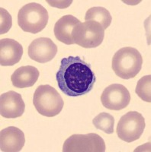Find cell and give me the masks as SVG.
Returning <instances> with one entry per match:
<instances>
[{
	"mask_svg": "<svg viewBox=\"0 0 151 152\" xmlns=\"http://www.w3.org/2000/svg\"><path fill=\"white\" fill-rule=\"evenodd\" d=\"M56 78L61 91L70 97H78L89 93L96 81L90 64L80 56L63 58Z\"/></svg>",
	"mask_w": 151,
	"mask_h": 152,
	"instance_id": "obj_1",
	"label": "cell"
},
{
	"mask_svg": "<svg viewBox=\"0 0 151 152\" xmlns=\"http://www.w3.org/2000/svg\"><path fill=\"white\" fill-rule=\"evenodd\" d=\"M143 58L137 49L127 47L117 51L112 58L113 71L123 79L134 78L141 70Z\"/></svg>",
	"mask_w": 151,
	"mask_h": 152,
	"instance_id": "obj_2",
	"label": "cell"
},
{
	"mask_svg": "<svg viewBox=\"0 0 151 152\" xmlns=\"http://www.w3.org/2000/svg\"><path fill=\"white\" fill-rule=\"evenodd\" d=\"M37 111L47 117H53L62 111L64 102L55 88L49 85H40L37 88L33 98Z\"/></svg>",
	"mask_w": 151,
	"mask_h": 152,
	"instance_id": "obj_3",
	"label": "cell"
},
{
	"mask_svg": "<svg viewBox=\"0 0 151 152\" xmlns=\"http://www.w3.org/2000/svg\"><path fill=\"white\" fill-rule=\"evenodd\" d=\"M48 12L36 2L24 5L18 14V24L25 32L38 34L43 31L48 22Z\"/></svg>",
	"mask_w": 151,
	"mask_h": 152,
	"instance_id": "obj_4",
	"label": "cell"
},
{
	"mask_svg": "<svg viewBox=\"0 0 151 152\" xmlns=\"http://www.w3.org/2000/svg\"><path fill=\"white\" fill-rule=\"evenodd\" d=\"M105 29L96 21L79 23L72 32V37L75 43L83 48H96L102 43Z\"/></svg>",
	"mask_w": 151,
	"mask_h": 152,
	"instance_id": "obj_5",
	"label": "cell"
},
{
	"mask_svg": "<svg viewBox=\"0 0 151 152\" xmlns=\"http://www.w3.org/2000/svg\"><path fill=\"white\" fill-rule=\"evenodd\" d=\"M145 126V119L140 113L130 111L118 122L117 135L120 139L130 143L141 138Z\"/></svg>",
	"mask_w": 151,
	"mask_h": 152,
	"instance_id": "obj_6",
	"label": "cell"
},
{
	"mask_svg": "<svg viewBox=\"0 0 151 152\" xmlns=\"http://www.w3.org/2000/svg\"><path fill=\"white\" fill-rule=\"evenodd\" d=\"M63 152H104L105 144L102 137L96 133L73 135L65 141Z\"/></svg>",
	"mask_w": 151,
	"mask_h": 152,
	"instance_id": "obj_7",
	"label": "cell"
},
{
	"mask_svg": "<svg viewBox=\"0 0 151 152\" xmlns=\"http://www.w3.org/2000/svg\"><path fill=\"white\" fill-rule=\"evenodd\" d=\"M101 101L107 109L121 110L130 104V92L124 85L113 84L103 91L101 96Z\"/></svg>",
	"mask_w": 151,
	"mask_h": 152,
	"instance_id": "obj_8",
	"label": "cell"
},
{
	"mask_svg": "<svg viewBox=\"0 0 151 152\" xmlns=\"http://www.w3.org/2000/svg\"><path fill=\"white\" fill-rule=\"evenodd\" d=\"M57 53V46L47 37H39L31 42L28 47V56L31 59L45 63L54 59Z\"/></svg>",
	"mask_w": 151,
	"mask_h": 152,
	"instance_id": "obj_9",
	"label": "cell"
},
{
	"mask_svg": "<svg viewBox=\"0 0 151 152\" xmlns=\"http://www.w3.org/2000/svg\"><path fill=\"white\" fill-rule=\"evenodd\" d=\"M25 110V104L21 95L10 91L1 94L0 97V114L8 119L20 117Z\"/></svg>",
	"mask_w": 151,
	"mask_h": 152,
	"instance_id": "obj_10",
	"label": "cell"
},
{
	"mask_svg": "<svg viewBox=\"0 0 151 152\" xmlns=\"http://www.w3.org/2000/svg\"><path fill=\"white\" fill-rule=\"evenodd\" d=\"M25 143L24 134L20 129L10 126L0 132V149L2 152H18Z\"/></svg>",
	"mask_w": 151,
	"mask_h": 152,
	"instance_id": "obj_11",
	"label": "cell"
},
{
	"mask_svg": "<svg viewBox=\"0 0 151 152\" xmlns=\"http://www.w3.org/2000/svg\"><path fill=\"white\" fill-rule=\"evenodd\" d=\"M23 47L18 41L12 39L0 40V64L2 66H12L21 60Z\"/></svg>",
	"mask_w": 151,
	"mask_h": 152,
	"instance_id": "obj_12",
	"label": "cell"
},
{
	"mask_svg": "<svg viewBox=\"0 0 151 152\" xmlns=\"http://www.w3.org/2000/svg\"><path fill=\"white\" fill-rule=\"evenodd\" d=\"M80 23V20L71 15L63 16L58 20L54 26L55 37L59 41L65 43L66 45L74 44L72 37V32L75 27Z\"/></svg>",
	"mask_w": 151,
	"mask_h": 152,
	"instance_id": "obj_13",
	"label": "cell"
},
{
	"mask_svg": "<svg viewBox=\"0 0 151 152\" xmlns=\"http://www.w3.org/2000/svg\"><path fill=\"white\" fill-rule=\"evenodd\" d=\"M40 73L38 69L31 66H21L17 69L11 76L13 86L17 88L32 87L37 82Z\"/></svg>",
	"mask_w": 151,
	"mask_h": 152,
	"instance_id": "obj_14",
	"label": "cell"
},
{
	"mask_svg": "<svg viewBox=\"0 0 151 152\" xmlns=\"http://www.w3.org/2000/svg\"><path fill=\"white\" fill-rule=\"evenodd\" d=\"M85 21H96L99 23L105 30L111 24L112 18L110 12L103 7H93L89 9L85 13Z\"/></svg>",
	"mask_w": 151,
	"mask_h": 152,
	"instance_id": "obj_15",
	"label": "cell"
},
{
	"mask_svg": "<svg viewBox=\"0 0 151 152\" xmlns=\"http://www.w3.org/2000/svg\"><path fill=\"white\" fill-rule=\"evenodd\" d=\"M92 123L96 129H100L106 134L114 132L115 119L108 113H101L92 119Z\"/></svg>",
	"mask_w": 151,
	"mask_h": 152,
	"instance_id": "obj_16",
	"label": "cell"
},
{
	"mask_svg": "<svg viewBox=\"0 0 151 152\" xmlns=\"http://www.w3.org/2000/svg\"><path fill=\"white\" fill-rule=\"evenodd\" d=\"M136 94L146 102H151V75H145L137 82Z\"/></svg>",
	"mask_w": 151,
	"mask_h": 152,
	"instance_id": "obj_17",
	"label": "cell"
},
{
	"mask_svg": "<svg viewBox=\"0 0 151 152\" xmlns=\"http://www.w3.org/2000/svg\"><path fill=\"white\" fill-rule=\"evenodd\" d=\"M1 12V31H0V34H4L7 33L10 30L12 27V16L10 15L9 12L5 10L3 8L0 9Z\"/></svg>",
	"mask_w": 151,
	"mask_h": 152,
	"instance_id": "obj_18",
	"label": "cell"
}]
</instances>
